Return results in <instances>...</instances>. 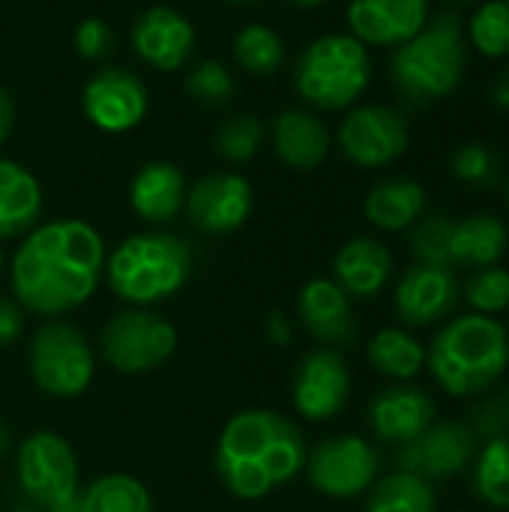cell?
<instances>
[{
    "label": "cell",
    "mask_w": 509,
    "mask_h": 512,
    "mask_svg": "<svg viewBox=\"0 0 509 512\" xmlns=\"http://www.w3.org/2000/svg\"><path fill=\"white\" fill-rule=\"evenodd\" d=\"M105 243L81 219H57L27 231L12 258V291L36 315H66L84 306L102 276Z\"/></svg>",
    "instance_id": "6da1fadb"
},
{
    "label": "cell",
    "mask_w": 509,
    "mask_h": 512,
    "mask_svg": "<svg viewBox=\"0 0 509 512\" xmlns=\"http://www.w3.org/2000/svg\"><path fill=\"white\" fill-rule=\"evenodd\" d=\"M303 432L276 411H243L228 420L216 447L222 486L243 501H258L306 468Z\"/></svg>",
    "instance_id": "7a4b0ae2"
},
{
    "label": "cell",
    "mask_w": 509,
    "mask_h": 512,
    "mask_svg": "<svg viewBox=\"0 0 509 512\" xmlns=\"http://www.w3.org/2000/svg\"><path fill=\"white\" fill-rule=\"evenodd\" d=\"M426 369L447 396L477 399L489 393L509 369L507 327L477 312L444 321L426 348Z\"/></svg>",
    "instance_id": "3957f363"
},
{
    "label": "cell",
    "mask_w": 509,
    "mask_h": 512,
    "mask_svg": "<svg viewBox=\"0 0 509 512\" xmlns=\"http://www.w3.org/2000/svg\"><path fill=\"white\" fill-rule=\"evenodd\" d=\"M468 72V39L459 12L429 15L426 27L393 51L390 78L405 102L432 105L453 96Z\"/></svg>",
    "instance_id": "277c9868"
},
{
    "label": "cell",
    "mask_w": 509,
    "mask_h": 512,
    "mask_svg": "<svg viewBox=\"0 0 509 512\" xmlns=\"http://www.w3.org/2000/svg\"><path fill=\"white\" fill-rule=\"evenodd\" d=\"M192 276V249L168 231H147L123 240L108 258L111 291L135 306L174 297Z\"/></svg>",
    "instance_id": "5b68a950"
},
{
    "label": "cell",
    "mask_w": 509,
    "mask_h": 512,
    "mask_svg": "<svg viewBox=\"0 0 509 512\" xmlns=\"http://www.w3.org/2000/svg\"><path fill=\"white\" fill-rule=\"evenodd\" d=\"M372 81L369 48L351 33H327L303 48L294 63V90L318 111L351 108Z\"/></svg>",
    "instance_id": "8992f818"
},
{
    "label": "cell",
    "mask_w": 509,
    "mask_h": 512,
    "mask_svg": "<svg viewBox=\"0 0 509 512\" xmlns=\"http://www.w3.org/2000/svg\"><path fill=\"white\" fill-rule=\"evenodd\" d=\"M18 489L39 512H78V462L54 432H36L18 447Z\"/></svg>",
    "instance_id": "52a82bcc"
},
{
    "label": "cell",
    "mask_w": 509,
    "mask_h": 512,
    "mask_svg": "<svg viewBox=\"0 0 509 512\" xmlns=\"http://www.w3.org/2000/svg\"><path fill=\"white\" fill-rule=\"evenodd\" d=\"M27 363L36 387L57 399L81 396L93 378V351L84 333L66 321H48L33 333Z\"/></svg>",
    "instance_id": "ba28073f"
},
{
    "label": "cell",
    "mask_w": 509,
    "mask_h": 512,
    "mask_svg": "<svg viewBox=\"0 0 509 512\" xmlns=\"http://www.w3.org/2000/svg\"><path fill=\"white\" fill-rule=\"evenodd\" d=\"M177 348V330L147 312V309H126L117 312L102 330V357L126 375L159 369Z\"/></svg>",
    "instance_id": "9c48e42d"
},
{
    "label": "cell",
    "mask_w": 509,
    "mask_h": 512,
    "mask_svg": "<svg viewBox=\"0 0 509 512\" xmlns=\"http://www.w3.org/2000/svg\"><path fill=\"white\" fill-rule=\"evenodd\" d=\"M339 147L360 168H384L411 147L408 117L393 105H357L339 123Z\"/></svg>",
    "instance_id": "30bf717a"
},
{
    "label": "cell",
    "mask_w": 509,
    "mask_h": 512,
    "mask_svg": "<svg viewBox=\"0 0 509 512\" xmlns=\"http://www.w3.org/2000/svg\"><path fill=\"white\" fill-rule=\"evenodd\" d=\"M306 471H309V483L321 495L348 501L366 495L375 486L381 471V456L369 441L357 435H339L321 441L306 456Z\"/></svg>",
    "instance_id": "8fae6325"
},
{
    "label": "cell",
    "mask_w": 509,
    "mask_h": 512,
    "mask_svg": "<svg viewBox=\"0 0 509 512\" xmlns=\"http://www.w3.org/2000/svg\"><path fill=\"white\" fill-rule=\"evenodd\" d=\"M480 450V438L468 420H435L414 441L399 447L396 465L420 480H453L465 474Z\"/></svg>",
    "instance_id": "7c38bea8"
},
{
    "label": "cell",
    "mask_w": 509,
    "mask_h": 512,
    "mask_svg": "<svg viewBox=\"0 0 509 512\" xmlns=\"http://www.w3.org/2000/svg\"><path fill=\"white\" fill-rule=\"evenodd\" d=\"M147 87L144 81L120 66H108L90 75L81 93L84 117L102 132H129L147 114Z\"/></svg>",
    "instance_id": "4fadbf2b"
},
{
    "label": "cell",
    "mask_w": 509,
    "mask_h": 512,
    "mask_svg": "<svg viewBox=\"0 0 509 512\" xmlns=\"http://www.w3.org/2000/svg\"><path fill=\"white\" fill-rule=\"evenodd\" d=\"M291 393L300 417L315 423L336 417L348 405V393H351V375L345 357L336 348L309 351L294 369Z\"/></svg>",
    "instance_id": "5bb4252c"
},
{
    "label": "cell",
    "mask_w": 509,
    "mask_h": 512,
    "mask_svg": "<svg viewBox=\"0 0 509 512\" xmlns=\"http://www.w3.org/2000/svg\"><path fill=\"white\" fill-rule=\"evenodd\" d=\"M183 210L201 234H234L252 213V186L246 177L231 171L207 174L192 189H186Z\"/></svg>",
    "instance_id": "9a60e30c"
},
{
    "label": "cell",
    "mask_w": 509,
    "mask_h": 512,
    "mask_svg": "<svg viewBox=\"0 0 509 512\" xmlns=\"http://www.w3.org/2000/svg\"><path fill=\"white\" fill-rule=\"evenodd\" d=\"M462 300V285L450 267L414 264L393 291V309L408 327H435L447 321Z\"/></svg>",
    "instance_id": "2e32d148"
},
{
    "label": "cell",
    "mask_w": 509,
    "mask_h": 512,
    "mask_svg": "<svg viewBox=\"0 0 509 512\" xmlns=\"http://www.w3.org/2000/svg\"><path fill=\"white\" fill-rule=\"evenodd\" d=\"M132 48L156 72H177L195 51V27L171 6H150L132 24Z\"/></svg>",
    "instance_id": "e0dca14e"
},
{
    "label": "cell",
    "mask_w": 509,
    "mask_h": 512,
    "mask_svg": "<svg viewBox=\"0 0 509 512\" xmlns=\"http://www.w3.org/2000/svg\"><path fill=\"white\" fill-rule=\"evenodd\" d=\"M429 0H351L348 27L366 48H399L429 21Z\"/></svg>",
    "instance_id": "ac0fdd59"
},
{
    "label": "cell",
    "mask_w": 509,
    "mask_h": 512,
    "mask_svg": "<svg viewBox=\"0 0 509 512\" xmlns=\"http://www.w3.org/2000/svg\"><path fill=\"white\" fill-rule=\"evenodd\" d=\"M435 423L432 396L408 381L384 387L369 402V429L381 444L405 447Z\"/></svg>",
    "instance_id": "d6986e66"
},
{
    "label": "cell",
    "mask_w": 509,
    "mask_h": 512,
    "mask_svg": "<svg viewBox=\"0 0 509 512\" xmlns=\"http://www.w3.org/2000/svg\"><path fill=\"white\" fill-rule=\"evenodd\" d=\"M297 315L303 327L327 345H351L357 339L351 297L333 279L306 282L297 294Z\"/></svg>",
    "instance_id": "ffe728a7"
},
{
    "label": "cell",
    "mask_w": 509,
    "mask_h": 512,
    "mask_svg": "<svg viewBox=\"0 0 509 512\" xmlns=\"http://www.w3.org/2000/svg\"><path fill=\"white\" fill-rule=\"evenodd\" d=\"M333 282L357 300H372L393 276V255L381 240L354 237L333 258Z\"/></svg>",
    "instance_id": "44dd1931"
},
{
    "label": "cell",
    "mask_w": 509,
    "mask_h": 512,
    "mask_svg": "<svg viewBox=\"0 0 509 512\" xmlns=\"http://www.w3.org/2000/svg\"><path fill=\"white\" fill-rule=\"evenodd\" d=\"M270 138H273L276 156L288 168H297V171L318 168L330 153V132L324 120L303 108L282 111L270 126Z\"/></svg>",
    "instance_id": "7402d4cb"
},
{
    "label": "cell",
    "mask_w": 509,
    "mask_h": 512,
    "mask_svg": "<svg viewBox=\"0 0 509 512\" xmlns=\"http://www.w3.org/2000/svg\"><path fill=\"white\" fill-rule=\"evenodd\" d=\"M129 204L150 225L177 219L186 204V180L180 168L162 159L141 165L129 186Z\"/></svg>",
    "instance_id": "603a6c76"
},
{
    "label": "cell",
    "mask_w": 509,
    "mask_h": 512,
    "mask_svg": "<svg viewBox=\"0 0 509 512\" xmlns=\"http://www.w3.org/2000/svg\"><path fill=\"white\" fill-rule=\"evenodd\" d=\"M363 213L378 231H408L426 213V189L414 177H384L369 189Z\"/></svg>",
    "instance_id": "cb8c5ba5"
},
{
    "label": "cell",
    "mask_w": 509,
    "mask_h": 512,
    "mask_svg": "<svg viewBox=\"0 0 509 512\" xmlns=\"http://www.w3.org/2000/svg\"><path fill=\"white\" fill-rule=\"evenodd\" d=\"M39 213H42L39 180L15 159H0V240H12L33 231Z\"/></svg>",
    "instance_id": "d4e9b609"
},
{
    "label": "cell",
    "mask_w": 509,
    "mask_h": 512,
    "mask_svg": "<svg viewBox=\"0 0 509 512\" xmlns=\"http://www.w3.org/2000/svg\"><path fill=\"white\" fill-rule=\"evenodd\" d=\"M509 249V231L495 213H471L453 225V267H495Z\"/></svg>",
    "instance_id": "484cf974"
},
{
    "label": "cell",
    "mask_w": 509,
    "mask_h": 512,
    "mask_svg": "<svg viewBox=\"0 0 509 512\" xmlns=\"http://www.w3.org/2000/svg\"><path fill=\"white\" fill-rule=\"evenodd\" d=\"M366 360L378 375L393 378L399 384V381H411L423 372L426 348L414 333H408L402 327H384L369 339Z\"/></svg>",
    "instance_id": "4316f807"
},
{
    "label": "cell",
    "mask_w": 509,
    "mask_h": 512,
    "mask_svg": "<svg viewBox=\"0 0 509 512\" xmlns=\"http://www.w3.org/2000/svg\"><path fill=\"white\" fill-rule=\"evenodd\" d=\"M468 471V483L480 504L492 510H509V435L480 441Z\"/></svg>",
    "instance_id": "83f0119b"
},
{
    "label": "cell",
    "mask_w": 509,
    "mask_h": 512,
    "mask_svg": "<svg viewBox=\"0 0 509 512\" xmlns=\"http://www.w3.org/2000/svg\"><path fill=\"white\" fill-rule=\"evenodd\" d=\"M363 512H438V495L429 480L393 471L369 489Z\"/></svg>",
    "instance_id": "f1b7e54d"
},
{
    "label": "cell",
    "mask_w": 509,
    "mask_h": 512,
    "mask_svg": "<svg viewBox=\"0 0 509 512\" xmlns=\"http://www.w3.org/2000/svg\"><path fill=\"white\" fill-rule=\"evenodd\" d=\"M153 501L144 483L126 474H108L78 492V512H150Z\"/></svg>",
    "instance_id": "f546056e"
},
{
    "label": "cell",
    "mask_w": 509,
    "mask_h": 512,
    "mask_svg": "<svg viewBox=\"0 0 509 512\" xmlns=\"http://www.w3.org/2000/svg\"><path fill=\"white\" fill-rule=\"evenodd\" d=\"M285 42L267 24H246L234 36V60L249 75H273L285 66Z\"/></svg>",
    "instance_id": "4dcf8cb0"
},
{
    "label": "cell",
    "mask_w": 509,
    "mask_h": 512,
    "mask_svg": "<svg viewBox=\"0 0 509 512\" xmlns=\"http://www.w3.org/2000/svg\"><path fill=\"white\" fill-rule=\"evenodd\" d=\"M465 36L474 45V51L489 57V60L509 57V3L480 0L471 21H468Z\"/></svg>",
    "instance_id": "1f68e13d"
},
{
    "label": "cell",
    "mask_w": 509,
    "mask_h": 512,
    "mask_svg": "<svg viewBox=\"0 0 509 512\" xmlns=\"http://www.w3.org/2000/svg\"><path fill=\"white\" fill-rule=\"evenodd\" d=\"M453 216L432 213L420 216L408 231V246L417 258V264H432V267H453Z\"/></svg>",
    "instance_id": "d6a6232c"
},
{
    "label": "cell",
    "mask_w": 509,
    "mask_h": 512,
    "mask_svg": "<svg viewBox=\"0 0 509 512\" xmlns=\"http://www.w3.org/2000/svg\"><path fill=\"white\" fill-rule=\"evenodd\" d=\"M264 144V123L255 114H234L213 132V150L225 162H249Z\"/></svg>",
    "instance_id": "836d02e7"
},
{
    "label": "cell",
    "mask_w": 509,
    "mask_h": 512,
    "mask_svg": "<svg viewBox=\"0 0 509 512\" xmlns=\"http://www.w3.org/2000/svg\"><path fill=\"white\" fill-rule=\"evenodd\" d=\"M462 300L477 312V315H501L509 309V270L495 267H480L471 270L468 282L462 285Z\"/></svg>",
    "instance_id": "e575fe53"
},
{
    "label": "cell",
    "mask_w": 509,
    "mask_h": 512,
    "mask_svg": "<svg viewBox=\"0 0 509 512\" xmlns=\"http://www.w3.org/2000/svg\"><path fill=\"white\" fill-rule=\"evenodd\" d=\"M450 171L456 180L468 183V186H477V189H489L498 183V174H501V162H498V153L483 144V141H465L453 150L450 156Z\"/></svg>",
    "instance_id": "d590c367"
},
{
    "label": "cell",
    "mask_w": 509,
    "mask_h": 512,
    "mask_svg": "<svg viewBox=\"0 0 509 512\" xmlns=\"http://www.w3.org/2000/svg\"><path fill=\"white\" fill-rule=\"evenodd\" d=\"M186 93L195 102L210 105V108L228 105L234 96V75L219 60H201L186 75Z\"/></svg>",
    "instance_id": "8d00e7d4"
},
{
    "label": "cell",
    "mask_w": 509,
    "mask_h": 512,
    "mask_svg": "<svg viewBox=\"0 0 509 512\" xmlns=\"http://www.w3.org/2000/svg\"><path fill=\"white\" fill-rule=\"evenodd\" d=\"M468 426L480 441H492L509 435V384L507 387H492L489 393L477 396Z\"/></svg>",
    "instance_id": "74e56055"
},
{
    "label": "cell",
    "mask_w": 509,
    "mask_h": 512,
    "mask_svg": "<svg viewBox=\"0 0 509 512\" xmlns=\"http://www.w3.org/2000/svg\"><path fill=\"white\" fill-rule=\"evenodd\" d=\"M72 45L84 60H102L114 45V33L102 18H84L72 33Z\"/></svg>",
    "instance_id": "f35d334b"
},
{
    "label": "cell",
    "mask_w": 509,
    "mask_h": 512,
    "mask_svg": "<svg viewBox=\"0 0 509 512\" xmlns=\"http://www.w3.org/2000/svg\"><path fill=\"white\" fill-rule=\"evenodd\" d=\"M24 333V312L15 300L0 297V348H9Z\"/></svg>",
    "instance_id": "ab89813d"
},
{
    "label": "cell",
    "mask_w": 509,
    "mask_h": 512,
    "mask_svg": "<svg viewBox=\"0 0 509 512\" xmlns=\"http://www.w3.org/2000/svg\"><path fill=\"white\" fill-rule=\"evenodd\" d=\"M489 99H492V105H498L501 111H509V66L492 81Z\"/></svg>",
    "instance_id": "60d3db41"
},
{
    "label": "cell",
    "mask_w": 509,
    "mask_h": 512,
    "mask_svg": "<svg viewBox=\"0 0 509 512\" xmlns=\"http://www.w3.org/2000/svg\"><path fill=\"white\" fill-rule=\"evenodd\" d=\"M12 123H15V105H12L9 93L0 87V144L9 138V132H12Z\"/></svg>",
    "instance_id": "b9f144b4"
},
{
    "label": "cell",
    "mask_w": 509,
    "mask_h": 512,
    "mask_svg": "<svg viewBox=\"0 0 509 512\" xmlns=\"http://www.w3.org/2000/svg\"><path fill=\"white\" fill-rule=\"evenodd\" d=\"M267 333L279 342V345H285L288 339H291V327L285 324V318H282V312L279 315H273L270 321H267Z\"/></svg>",
    "instance_id": "7bdbcfd3"
},
{
    "label": "cell",
    "mask_w": 509,
    "mask_h": 512,
    "mask_svg": "<svg viewBox=\"0 0 509 512\" xmlns=\"http://www.w3.org/2000/svg\"><path fill=\"white\" fill-rule=\"evenodd\" d=\"M9 447H12V435H9V429H6V426L0 423V459H3L6 453H9Z\"/></svg>",
    "instance_id": "ee69618b"
},
{
    "label": "cell",
    "mask_w": 509,
    "mask_h": 512,
    "mask_svg": "<svg viewBox=\"0 0 509 512\" xmlns=\"http://www.w3.org/2000/svg\"><path fill=\"white\" fill-rule=\"evenodd\" d=\"M288 3H294L300 9H315V6H324L327 0H288Z\"/></svg>",
    "instance_id": "f6af8a7d"
},
{
    "label": "cell",
    "mask_w": 509,
    "mask_h": 512,
    "mask_svg": "<svg viewBox=\"0 0 509 512\" xmlns=\"http://www.w3.org/2000/svg\"><path fill=\"white\" fill-rule=\"evenodd\" d=\"M228 3H234V6H255V3H261V0H228Z\"/></svg>",
    "instance_id": "bcb514c9"
},
{
    "label": "cell",
    "mask_w": 509,
    "mask_h": 512,
    "mask_svg": "<svg viewBox=\"0 0 509 512\" xmlns=\"http://www.w3.org/2000/svg\"><path fill=\"white\" fill-rule=\"evenodd\" d=\"M444 3H456V6H462V3H480V0H444Z\"/></svg>",
    "instance_id": "7dc6e473"
},
{
    "label": "cell",
    "mask_w": 509,
    "mask_h": 512,
    "mask_svg": "<svg viewBox=\"0 0 509 512\" xmlns=\"http://www.w3.org/2000/svg\"><path fill=\"white\" fill-rule=\"evenodd\" d=\"M504 195H507V207H509V174H507V183H504Z\"/></svg>",
    "instance_id": "c3c4849f"
},
{
    "label": "cell",
    "mask_w": 509,
    "mask_h": 512,
    "mask_svg": "<svg viewBox=\"0 0 509 512\" xmlns=\"http://www.w3.org/2000/svg\"><path fill=\"white\" fill-rule=\"evenodd\" d=\"M0 273H3V252H0Z\"/></svg>",
    "instance_id": "681fc988"
},
{
    "label": "cell",
    "mask_w": 509,
    "mask_h": 512,
    "mask_svg": "<svg viewBox=\"0 0 509 512\" xmlns=\"http://www.w3.org/2000/svg\"><path fill=\"white\" fill-rule=\"evenodd\" d=\"M12 512H39V510H12Z\"/></svg>",
    "instance_id": "f907efd6"
},
{
    "label": "cell",
    "mask_w": 509,
    "mask_h": 512,
    "mask_svg": "<svg viewBox=\"0 0 509 512\" xmlns=\"http://www.w3.org/2000/svg\"><path fill=\"white\" fill-rule=\"evenodd\" d=\"M453 512H471V510H453Z\"/></svg>",
    "instance_id": "816d5d0a"
},
{
    "label": "cell",
    "mask_w": 509,
    "mask_h": 512,
    "mask_svg": "<svg viewBox=\"0 0 509 512\" xmlns=\"http://www.w3.org/2000/svg\"><path fill=\"white\" fill-rule=\"evenodd\" d=\"M507 336H509V327H507Z\"/></svg>",
    "instance_id": "f5cc1de1"
},
{
    "label": "cell",
    "mask_w": 509,
    "mask_h": 512,
    "mask_svg": "<svg viewBox=\"0 0 509 512\" xmlns=\"http://www.w3.org/2000/svg\"><path fill=\"white\" fill-rule=\"evenodd\" d=\"M504 3H509V0H504Z\"/></svg>",
    "instance_id": "db71d44e"
}]
</instances>
